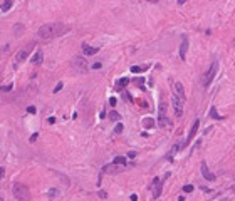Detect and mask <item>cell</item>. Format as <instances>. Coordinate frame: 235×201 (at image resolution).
<instances>
[{
	"label": "cell",
	"instance_id": "cell-16",
	"mask_svg": "<svg viewBox=\"0 0 235 201\" xmlns=\"http://www.w3.org/2000/svg\"><path fill=\"white\" fill-rule=\"evenodd\" d=\"M113 164H116V166H123V168H126V158H124V156H116L114 161H113Z\"/></svg>",
	"mask_w": 235,
	"mask_h": 201
},
{
	"label": "cell",
	"instance_id": "cell-24",
	"mask_svg": "<svg viewBox=\"0 0 235 201\" xmlns=\"http://www.w3.org/2000/svg\"><path fill=\"white\" fill-rule=\"evenodd\" d=\"M193 189H195V188L192 184H185V186H183V191H185V193H192Z\"/></svg>",
	"mask_w": 235,
	"mask_h": 201
},
{
	"label": "cell",
	"instance_id": "cell-28",
	"mask_svg": "<svg viewBox=\"0 0 235 201\" xmlns=\"http://www.w3.org/2000/svg\"><path fill=\"white\" fill-rule=\"evenodd\" d=\"M91 69H94V71H98V69H101V62H94L93 66H91Z\"/></svg>",
	"mask_w": 235,
	"mask_h": 201
},
{
	"label": "cell",
	"instance_id": "cell-38",
	"mask_svg": "<svg viewBox=\"0 0 235 201\" xmlns=\"http://www.w3.org/2000/svg\"><path fill=\"white\" fill-rule=\"evenodd\" d=\"M178 201H185V198H183V196H180V198H178Z\"/></svg>",
	"mask_w": 235,
	"mask_h": 201
},
{
	"label": "cell",
	"instance_id": "cell-27",
	"mask_svg": "<svg viewBox=\"0 0 235 201\" xmlns=\"http://www.w3.org/2000/svg\"><path fill=\"white\" fill-rule=\"evenodd\" d=\"M47 195H49V196H52V198H54V196H57V189H56V188H52V189H49V191H47Z\"/></svg>",
	"mask_w": 235,
	"mask_h": 201
},
{
	"label": "cell",
	"instance_id": "cell-30",
	"mask_svg": "<svg viewBox=\"0 0 235 201\" xmlns=\"http://www.w3.org/2000/svg\"><path fill=\"white\" fill-rule=\"evenodd\" d=\"M176 149H178V146H173V149L170 151V159H171L173 156H175V153H176Z\"/></svg>",
	"mask_w": 235,
	"mask_h": 201
},
{
	"label": "cell",
	"instance_id": "cell-26",
	"mask_svg": "<svg viewBox=\"0 0 235 201\" xmlns=\"http://www.w3.org/2000/svg\"><path fill=\"white\" fill-rule=\"evenodd\" d=\"M98 196H99V198H103V200H106V198H108V193H106L104 189H101V191H98Z\"/></svg>",
	"mask_w": 235,
	"mask_h": 201
},
{
	"label": "cell",
	"instance_id": "cell-29",
	"mask_svg": "<svg viewBox=\"0 0 235 201\" xmlns=\"http://www.w3.org/2000/svg\"><path fill=\"white\" fill-rule=\"evenodd\" d=\"M62 87H64V84H62V82H59L57 86L54 87V92H59V91H61V89H62Z\"/></svg>",
	"mask_w": 235,
	"mask_h": 201
},
{
	"label": "cell",
	"instance_id": "cell-11",
	"mask_svg": "<svg viewBox=\"0 0 235 201\" xmlns=\"http://www.w3.org/2000/svg\"><path fill=\"white\" fill-rule=\"evenodd\" d=\"M198 126H200V121H198V119H195L193 126H192V131H190V134H188V138H187V141H185V144H183V146H187V144H190V143H192L193 136L197 134V131H198ZM183 146H181V148H183Z\"/></svg>",
	"mask_w": 235,
	"mask_h": 201
},
{
	"label": "cell",
	"instance_id": "cell-7",
	"mask_svg": "<svg viewBox=\"0 0 235 201\" xmlns=\"http://www.w3.org/2000/svg\"><path fill=\"white\" fill-rule=\"evenodd\" d=\"M200 171H202V176H203L207 181H215V174H213V173H210L208 166H207V163H205V161H202V163H200Z\"/></svg>",
	"mask_w": 235,
	"mask_h": 201
},
{
	"label": "cell",
	"instance_id": "cell-20",
	"mask_svg": "<svg viewBox=\"0 0 235 201\" xmlns=\"http://www.w3.org/2000/svg\"><path fill=\"white\" fill-rule=\"evenodd\" d=\"M143 124H145L146 128H153V126H155V119H143Z\"/></svg>",
	"mask_w": 235,
	"mask_h": 201
},
{
	"label": "cell",
	"instance_id": "cell-3",
	"mask_svg": "<svg viewBox=\"0 0 235 201\" xmlns=\"http://www.w3.org/2000/svg\"><path fill=\"white\" fill-rule=\"evenodd\" d=\"M170 121H168V106L165 102H160L158 106V126L160 128H166Z\"/></svg>",
	"mask_w": 235,
	"mask_h": 201
},
{
	"label": "cell",
	"instance_id": "cell-6",
	"mask_svg": "<svg viewBox=\"0 0 235 201\" xmlns=\"http://www.w3.org/2000/svg\"><path fill=\"white\" fill-rule=\"evenodd\" d=\"M72 67L79 74L87 72V61H84V57H74L72 59Z\"/></svg>",
	"mask_w": 235,
	"mask_h": 201
},
{
	"label": "cell",
	"instance_id": "cell-5",
	"mask_svg": "<svg viewBox=\"0 0 235 201\" xmlns=\"http://www.w3.org/2000/svg\"><path fill=\"white\" fill-rule=\"evenodd\" d=\"M34 49V44H27L25 47H22L20 50L17 52V55H15V67L20 64V62H24L29 57V54H30V50Z\"/></svg>",
	"mask_w": 235,
	"mask_h": 201
},
{
	"label": "cell",
	"instance_id": "cell-2",
	"mask_svg": "<svg viewBox=\"0 0 235 201\" xmlns=\"http://www.w3.org/2000/svg\"><path fill=\"white\" fill-rule=\"evenodd\" d=\"M12 195L17 201H30V189L22 183H15L12 188Z\"/></svg>",
	"mask_w": 235,
	"mask_h": 201
},
{
	"label": "cell",
	"instance_id": "cell-19",
	"mask_svg": "<svg viewBox=\"0 0 235 201\" xmlns=\"http://www.w3.org/2000/svg\"><path fill=\"white\" fill-rule=\"evenodd\" d=\"M146 69H148V66H143V67L133 66V67H131V72H143V71H146Z\"/></svg>",
	"mask_w": 235,
	"mask_h": 201
},
{
	"label": "cell",
	"instance_id": "cell-36",
	"mask_svg": "<svg viewBox=\"0 0 235 201\" xmlns=\"http://www.w3.org/2000/svg\"><path fill=\"white\" fill-rule=\"evenodd\" d=\"M131 201H138V196H136V195H131Z\"/></svg>",
	"mask_w": 235,
	"mask_h": 201
},
{
	"label": "cell",
	"instance_id": "cell-37",
	"mask_svg": "<svg viewBox=\"0 0 235 201\" xmlns=\"http://www.w3.org/2000/svg\"><path fill=\"white\" fill-rule=\"evenodd\" d=\"M2 176H4V169H2V168H0V178H2Z\"/></svg>",
	"mask_w": 235,
	"mask_h": 201
},
{
	"label": "cell",
	"instance_id": "cell-39",
	"mask_svg": "<svg viewBox=\"0 0 235 201\" xmlns=\"http://www.w3.org/2000/svg\"><path fill=\"white\" fill-rule=\"evenodd\" d=\"M0 201H4V198H2V196H0Z\"/></svg>",
	"mask_w": 235,
	"mask_h": 201
},
{
	"label": "cell",
	"instance_id": "cell-25",
	"mask_svg": "<svg viewBox=\"0 0 235 201\" xmlns=\"http://www.w3.org/2000/svg\"><path fill=\"white\" fill-rule=\"evenodd\" d=\"M111 119H113V121H119L121 116H119L118 112H116V111H113V112H111Z\"/></svg>",
	"mask_w": 235,
	"mask_h": 201
},
{
	"label": "cell",
	"instance_id": "cell-14",
	"mask_svg": "<svg viewBox=\"0 0 235 201\" xmlns=\"http://www.w3.org/2000/svg\"><path fill=\"white\" fill-rule=\"evenodd\" d=\"M42 61H44V52H42V49H37V52L34 54V57H32V64H35V66H39V64H42Z\"/></svg>",
	"mask_w": 235,
	"mask_h": 201
},
{
	"label": "cell",
	"instance_id": "cell-35",
	"mask_svg": "<svg viewBox=\"0 0 235 201\" xmlns=\"http://www.w3.org/2000/svg\"><path fill=\"white\" fill-rule=\"evenodd\" d=\"M134 82H136V84H143V79L138 77V79H134Z\"/></svg>",
	"mask_w": 235,
	"mask_h": 201
},
{
	"label": "cell",
	"instance_id": "cell-4",
	"mask_svg": "<svg viewBox=\"0 0 235 201\" xmlns=\"http://www.w3.org/2000/svg\"><path fill=\"white\" fill-rule=\"evenodd\" d=\"M217 71H218V61H213L212 62V66H210V69L207 71V74H205V79H203V86L205 87H208L210 84H212V81H213Z\"/></svg>",
	"mask_w": 235,
	"mask_h": 201
},
{
	"label": "cell",
	"instance_id": "cell-17",
	"mask_svg": "<svg viewBox=\"0 0 235 201\" xmlns=\"http://www.w3.org/2000/svg\"><path fill=\"white\" fill-rule=\"evenodd\" d=\"M129 84V79L128 77H123V79H119L118 82H116V89L119 91V89H123V86H128Z\"/></svg>",
	"mask_w": 235,
	"mask_h": 201
},
{
	"label": "cell",
	"instance_id": "cell-18",
	"mask_svg": "<svg viewBox=\"0 0 235 201\" xmlns=\"http://www.w3.org/2000/svg\"><path fill=\"white\" fill-rule=\"evenodd\" d=\"M210 117L217 119V121H218V119H222V116L217 112V107H215V106H212V107H210Z\"/></svg>",
	"mask_w": 235,
	"mask_h": 201
},
{
	"label": "cell",
	"instance_id": "cell-33",
	"mask_svg": "<svg viewBox=\"0 0 235 201\" xmlns=\"http://www.w3.org/2000/svg\"><path fill=\"white\" fill-rule=\"evenodd\" d=\"M116 102H118V99H116V97H111V99H109V104L113 106V107L116 106Z\"/></svg>",
	"mask_w": 235,
	"mask_h": 201
},
{
	"label": "cell",
	"instance_id": "cell-32",
	"mask_svg": "<svg viewBox=\"0 0 235 201\" xmlns=\"http://www.w3.org/2000/svg\"><path fill=\"white\" fill-rule=\"evenodd\" d=\"M37 138H39V134H37V133H34V134L30 136V139H29V141H30V143H34V141H35Z\"/></svg>",
	"mask_w": 235,
	"mask_h": 201
},
{
	"label": "cell",
	"instance_id": "cell-40",
	"mask_svg": "<svg viewBox=\"0 0 235 201\" xmlns=\"http://www.w3.org/2000/svg\"><path fill=\"white\" fill-rule=\"evenodd\" d=\"M232 189H234V191H235V186H234V188H232Z\"/></svg>",
	"mask_w": 235,
	"mask_h": 201
},
{
	"label": "cell",
	"instance_id": "cell-34",
	"mask_svg": "<svg viewBox=\"0 0 235 201\" xmlns=\"http://www.w3.org/2000/svg\"><path fill=\"white\" fill-rule=\"evenodd\" d=\"M128 158H131V159L136 158V153H134V151H129V153H128Z\"/></svg>",
	"mask_w": 235,
	"mask_h": 201
},
{
	"label": "cell",
	"instance_id": "cell-15",
	"mask_svg": "<svg viewBox=\"0 0 235 201\" xmlns=\"http://www.w3.org/2000/svg\"><path fill=\"white\" fill-rule=\"evenodd\" d=\"M82 52H84V55H94V54H98V52H99V49H98V47L82 45Z\"/></svg>",
	"mask_w": 235,
	"mask_h": 201
},
{
	"label": "cell",
	"instance_id": "cell-12",
	"mask_svg": "<svg viewBox=\"0 0 235 201\" xmlns=\"http://www.w3.org/2000/svg\"><path fill=\"white\" fill-rule=\"evenodd\" d=\"M121 171H124L123 166H116V164H108L103 168V173H108V174H113V173H121Z\"/></svg>",
	"mask_w": 235,
	"mask_h": 201
},
{
	"label": "cell",
	"instance_id": "cell-21",
	"mask_svg": "<svg viewBox=\"0 0 235 201\" xmlns=\"http://www.w3.org/2000/svg\"><path fill=\"white\" fill-rule=\"evenodd\" d=\"M10 7H12V2H10V0H9V2H4V4H2V10L7 12Z\"/></svg>",
	"mask_w": 235,
	"mask_h": 201
},
{
	"label": "cell",
	"instance_id": "cell-9",
	"mask_svg": "<svg viewBox=\"0 0 235 201\" xmlns=\"http://www.w3.org/2000/svg\"><path fill=\"white\" fill-rule=\"evenodd\" d=\"M173 96L178 97L181 102H185V89H183L181 82H175V86H173Z\"/></svg>",
	"mask_w": 235,
	"mask_h": 201
},
{
	"label": "cell",
	"instance_id": "cell-22",
	"mask_svg": "<svg viewBox=\"0 0 235 201\" xmlns=\"http://www.w3.org/2000/svg\"><path fill=\"white\" fill-rule=\"evenodd\" d=\"M123 128H124V126H123L121 122H118V124H116V128H114V133L116 134H121V133H123Z\"/></svg>",
	"mask_w": 235,
	"mask_h": 201
},
{
	"label": "cell",
	"instance_id": "cell-31",
	"mask_svg": "<svg viewBox=\"0 0 235 201\" xmlns=\"http://www.w3.org/2000/svg\"><path fill=\"white\" fill-rule=\"evenodd\" d=\"M27 112H30V114H35V107H34V106H29V107H27Z\"/></svg>",
	"mask_w": 235,
	"mask_h": 201
},
{
	"label": "cell",
	"instance_id": "cell-10",
	"mask_svg": "<svg viewBox=\"0 0 235 201\" xmlns=\"http://www.w3.org/2000/svg\"><path fill=\"white\" fill-rule=\"evenodd\" d=\"M151 189H153V198H158V196L161 195V189H163V181L160 179V178H155V179H153Z\"/></svg>",
	"mask_w": 235,
	"mask_h": 201
},
{
	"label": "cell",
	"instance_id": "cell-13",
	"mask_svg": "<svg viewBox=\"0 0 235 201\" xmlns=\"http://www.w3.org/2000/svg\"><path fill=\"white\" fill-rule=\"evenodd\" d=\"M187 50H188V37L183 35L181 45H180V57H181V61H185V57H187Z\"/></svg>",
	"mask_w": 235,
	"mask_h": 201
},
{
	"label": "cell",
	"instance_id": "cell-1",
	"mask_svg": "<svg viewBox=\"0 0 235 201\" xmlns=\"http://www.w3.org/2000/svg\"><path fill=\"white\" fill-rule=\"evenodd\" d=\"M69 27L61 24V22H51V24H44L39 29V37L40 39H54V37L62 35L64 32H67Z\"/></svg>",
	"mask_w": 235,
	"mask_h": 201
},
{
	"label": "cell",
	"instance_id": "cell-8",
	"mask_svg": "<svg viewBox=\"0 0 235 201\" xmlns=\"http://www.w3.org/2000/svg\"><path fill=\"white\" fill-rule=\"evenodd\" d=\"M171 104H173L175 116H176V117H181V114H183V102H181L178 97H175V96H173V97H171Z\"/></svg>",
	"mask_w": 235,
	"mask_h": 201
},
{
	"label": "cell",
	"instance_id": "cell-23",
	"mask_svg": "<svg viewBox=\"0 0 235 201\" xmlns=\"http://www.w3.org/2000/svg\"><path fill=\"white\" fill-rule=\"evenodd\" d=\"M12 87H14V84H9V86H4V87H0V91H2V92H9V91H12Z\"/></svg>",
	"mask_w": 235,
	"mask_h": 201
}]
</instances>
